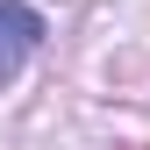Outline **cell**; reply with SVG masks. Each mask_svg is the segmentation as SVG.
I'll list each match as a JSON object with an SVG mask.
<instances>
[{"label":"cell","instance_id":"6da1fadb","mask_svg":"<svg viewBox=\"0 0 150 150\" xmlns=\"http://www.w3.org/2000/svg\"><path fill=\"white\" fill-rule=\"evenodd\" d=\"M43 43V14L22 7V0H0V86L29 64V50Z\"/></svg>","mask_w":150,"mask_h":150}]
</instances>
